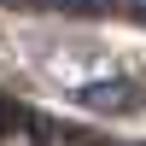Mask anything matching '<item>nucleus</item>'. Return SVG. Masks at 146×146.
<instances>
[{
    "label": "nucleus",
    "instance_id": "obj_1",
    "mask_svg": "<svg viewBox=\"0 0 146 146\" xmlns=\"http://www.w3.org/2000/svg\"><path fill=\"white\" fill-rule=\"evenodd\" d=\"M70 100H82V105H94V111H129V105L140 100V88L135 82H82V88H70Z\"/></svg>",
    "mask_w": 146,
    "mask_h": 146
},
{
    "label": "nucleus",
    "instance_id": "obj_2",
    "mask_svg": "<svg viewBox=\"0 0 146 146\" xmlns=\"http://www.w3.org/2000/svg\"><path fill=\"white\" fill-rule=\"evenodd\" d=\"M12 6H53V12H94L105 0H12Z\"/></svg>",
    "mask_w": 146,
    "mask_h": 146
},
{
    "label": "nucleus",
    "instance_id": "obj_3",
    "mask_svg": "<svg viewBox=\"0 0 146 146\" xmlns=\"http://www.w3.org/2000/svg\"><path fill=\"white\" fill-rule=\"evenodd\" d=\"M129 6H135V12H146V0H129Z\"/></svg>",
    "mask_w": 146,
    "mask_h": 146
}]
</instances>
